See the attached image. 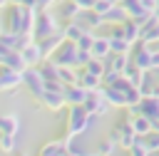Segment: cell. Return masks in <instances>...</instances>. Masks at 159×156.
I'll list each match as a JSON object with an SVG mask.
<instances>
[{
  "label": "cell",
  "instance_id": "1",
  "mask_svg": "<svg viewBox=\"0 0 159 156\" xmlns=\"http://www.w3.org/2000/svg\"><path fill=\"white\" fill-rule=\"evenodd\" d=\"M109 139H114V141H117V144H119L122 149H127V151H129V149L134 146V141H137L139 136L134 134V129H132V121L127 119V121H119V124H117V126L112 129Z\"/></svg>",
  "mask_w": 159,
  "mask_h": 156
},
{
  "label": "cell",
  "instance_id": "2",
  "mask_svg": "<svg viewBox=\"0 0 159 156\" xmlns=\"http://www.w3.org/2000/svg\"><path fill=\"white\" fill-rule=\"evenodd\" d=\"M77 42H72V40H65L62 45H60V50L52 54V62L57 64V67H75V62H77Z\"/></svg>",
  "mask_w": 159,
  "mask_h": 156
},
{
  "label": "cell",
  "instance_id": "3",
  "mask_svg": "<svg viewBox=\"0 0 159 156\" xmlns=\"http://www.w3.org/2000/svg\"><path fill=\"white\" fill-rule=\"evenodd\" d=\"M55 32H60L55 17H52L50 12H40L37 20H35V30H32V35H35L37 40H42V37H50V35H55Z\"/></svg>",
  "mask_w": 159,
  "mask_h": 156
},
{
  "label": "cell",
  "instance_id": "4",
  "mask_svg": "<svg viewBox=\"0 0 159 156\" xmlns=\"http://www.w3.org/2000/svg\"><path fill=\"white\" fill-rule=\"evenodd\" d=\"M22 82L32 89V94H35L37 99H42V94H45L47 84H45V79H42L40 69H35V67H25V69H22Z\"/></svg>",
  "mask_w": 159,
  "mask_h": 156
},
{
  "label": "cell",
  "instance_id": "5",
  "mask_svg": "<svg viewBox=\"0 0 159 156\" xmlns=\"http://www.w3.org/2000/svg\"><path fill=\"white\" fill-rule=\"evenodd\" d=\"M82 106H84L92 116H104V114H107V109H109V102H107V99L94 89V92H89V97H87V102H84Z\"/></svg>",
  "mask_w": 159,
  "mask_h": 156
},
{
  "label": "cell",
  "instance_id": "6",
  "mask_svg": "<svg viewBox=\"0 0 159 156\" xmlns=\"http://www.w3.org/2000/svg\"><path fill=\"white\" fill-rule=\"evenodd\" d=\"M62 94H65L67 104H84L87 97H89V89H84L82 84H65Z\"/></svg>",
  "mask_w": 159,
  "mask_h": 156
},
{
  "label": "cell",
  "instance_id": "7",
  "mask_svg": "<svg viewBox=\"0 0 159 156\" xmlns=\"http://www.w3.org/2000/svg\"><path fill=\"white\" fill-rule=\"evenodd\" d=\"M142 42H157L159 40V17L157 15H149V20L142 25V37H139Z\"/></svg>",
  "mask_w": 159,
  "mask_h": 156
},
{
  "label": "cell",
  "instance_id": "8",
  "mask_svg": "<svg viewBox=\"0 0 159 156\" xmlns=\"http://www.w3.org/2000/svg\"><path fill=\"white\" fill-rule=\"evenodd\" d=\"M132 64H137L142 72L152 69V52L147 50V42H142V45L134 50V54H132Z\"/></svg>",
  "mask_w": 159,
  "mask_h": 156
},
{
  "label": "cell",
  "instance_id": "9",
  "mask_svg": "<svg viewBox=\"0 0 159 156\" xmlns=\"http://www.w3.org/2000/svg\"><path fill=\"white\" fill-rule=\"evenodd\" d=\"M20 52H22L27 67H35V64H40V62L45 59V54H42V50H40V42H30V45H25Z\"/></svg>",
  "mask_w": 159,
  "mask_h": 156
},
{
  "label": "cell",
  "instance_id": "10",
  "mask_svg": "<svg viewBox=\"0 0 159 156\" xmlns=\"http://www.w3.org/2000/svg\"><path fill=\"white\" fill-rule=\"evenodd\" d=\"M42 102H45V106H47L50 111H62V106L67 104V102H65V94H62V92H55V89H45Z\"/></svg>",
  "mask_w": 159,
  "mask_h": 156
},
{
  "label": "cell",
  "instance_id": "11",
  "mask_svg": "<svg viewBox=\"0 0 159 156\" xmlns=\"http://www.w3.org/2000/svg\"><path fill=\"white\" fill-rule=\"evenodd\" d=\"M20 82H22V72L5 67V69H2V74H0V92H5V89H12V87H17Z\"/></svg>",
  "mask_w": 159,
  "mask_h": 156
},
{
  "label": "cell",
  "instance_id": "12",
  "mask_svg": "<svg viewBox=\"0 0 159 156\" xmlns=\"http://www.w3.org/2000/svg\"><path fill=\"white\" fill-rule=\"evenodd\" d=\"M122 37L134 45V42L142 37V25H139L137 20H124V22H122Z\"/></svg>",
  "mask_w": 159,
  "mask_h": 156
},
{
  "label": "cell",
  "instance_id": "13",
  "mask_svg": "<svg viewBox=\"0 0 159 156\" xmlns=\"http://www.w3.org/2000/svg\"><path fill=\"white\" fill-rule=\"evenodd\" d=\"M127 15H129V12H127V7H124V5H119V2H114V5H112L107 12H104V22L122 25V22L127 20Z\"/></svg>",
  "mask_w": 159,
  "mask_h": 156
},
{
  "label": "cell",
  "instance_id": "14",
  "mask_svg": "<svg viewBox=\"0 0 159 156\" xmlns=\"http://www.w3.org/2000/svg\"><path fill=\"white\" fill-rule=\"evenodd\" d=\"M109 45H112V52H124V54H129V50H132V42L122 37V30H112Z\"/></svg>",
  "mask_w": 159,
  "mask_h": 156
},
{
  "label": "cell",
  "instance_id": "15",
  "mask_svg": "<svg viewBox=\"0 0 159 156\" xmlns=\"http://www.w3.org/2000/svg\"><path fill=\"white\" fill-rule=\"evenodd\" d=\"M132 129H134L137 136H147V134L154 129V121H152L149 116H144V114H137V116L132 119Z\"/></svg>",
  "mask_w": 159,
  "mask_h": 156
},
{
  "label": "cell",
  "instance_id": "16",
  "mask_svg": "<svg viewBox=\"0 0 159 156\" xmlns=\"http://www.w3.org/2000/svg\"><path fill=\"white\" fill-rule=\"evenodd\" d=\"M89 52H92V57H99V59H104L107 54H112V45H109V37H97Z\"/></svg>",
  "mask_w": 159,
  "mask_h": 156
},
{
  "label": "cell",
  "instance_id": "17",
  "mask_svg": "<svg viewBox=\"0 0 159 156\" xmlns=\"http://www.w3.org/2000/svg\"><path fill=\"white\" fill-rule=\"evenodd\" d=\"M87 27L82 25V22H77V20H70V25H65L62 27V32H65V37L67 40H72V42H77L80 37H82V32H84Z\"/></svg>",
  "mask_w": 159,
  "mask_h": 156
},
{
  "label": "cell",
  "instance_id": "18",
  "mask_svg": "<svg viewBox=\"0 0 159 156\" xmlns=\"http://www.w3.org/2000/svg\"><path fill=\"white\" fill-rule=\"evenodd\" d=\"M77 84H82L84 89H89V92H94V89H99V84H102V77H97V74H92V72H82L80 74V82Z\"/></svg>",
  "mask_w": 159,
  "mask_h": 156
},
{
  "label": "cell",
  "instance_id": "19",
  "mask_svg": "<svg viewBox=\"0 0 159 156\" xmlns=\"http://www.w3.org/2000/svg\"><path fill=\"white\" fill-rule=\"evenodd\" d=\"M17 129H20V121H17V116H2L0 114V134H17Z\"/></svg>",
  "mask_w": 159,
  "mask_h": 156
},
{
  "label": "cell",
  "instance_id": "20",
  "mask_svg": "<svg viewBox=\"0 0 159 156\" xmlns=\"http://www.w3.org/2000/svg\"><path fill=\"white\" fill-rule=\"evenodd\" d=\"M65 154V141H50L40 149V156H62Z\"/></svg>",
  "mask_w": 159,
  "mask_h": 156
},
{
  "label": "cell",
  "instance_id": "21",
  "mask_svg": "<svg viewBox=\"0 0 159 156\" xmlns=\"http://www.w3.org/2000/svg\"><path fill=\"white\" fill-rule=\"evenodd\" d=\"M60 82L62 84H77L80 74L75 72V67H60Z\"/></svg>",
  "mask_w": 159,
  "mask_h": 156
},
{
  "label": "cell",
  "instance_id": "22",
  "mask_svg": "<svg viewBox=\"0 0 159 156\" xmlns=\"http://www.w3.org/2000/svg\"><path fill=\"white\" fill-rule=\"evenodd\" d=\"M80 12H82V7H80L75 0H65V2H62V15H65L67 20H77Z\"/></svg>",
  "mask_w": 159,
  "mask_h": 156
},
{
  "label": "cell",
  "instance_id": "23",
  "mask_svg": "<svg viewBox=\"0 0 159 156\" xmlns=\"http://www.w3.org/2000/svg\"><path fill=\"white\" fill-rule=\"evenodd\" d=\"M94 40H97V35H94L92 30H84V32H82V37L77 40V47H80V50H92Z\"/></svg>",
  "mask_w": 159,
  "mask_h": 156
},
{
  "label": "cell",
  "instance_id": "24",
  "mask_svg": "<svg viewBox=\"0 0 159 156\" xmlns=\"http://www.w3.org/2000/svg\"><path fill=\"white\" fill-rule=\"evenodd\" d=\"M142 139H144V144H147V149H149L152 154L159 151V131H157V129H152V131H149L147 136H142Z\"/></svg>",
  "mask_w": 159,
  "mask_h": 156
},
{
  "label": "cell",
  "instance_id": "25",
  "mask_svg": "<svg viewBox=\"0 0 159 156\" xmlns=\"http://www.w3.org/2000/svg\"><path fill=\"white\" fill-rule=\"evenodd\" d=\"M15 136H17V134H2V136H0V151H2V154L15 151Z\"/></svg>",
  "mask_w": 159,
  "mask_h": 156
},
{
  "label": "cell",
  "instance_id": "26",
  "mask_svg": "<svg viewBox=\"0 0 159 156\" xmlns=\"http://www.w3.org/2000/svg\"><path fill=\"white\" fill-rule=\"evenodd\" d=\"M117 146H119V144H117L114 139H107V141H102V144L97 146V151H94V154H99V156H112Z\"/></svg>",
  "mask_w": 159,
  "mask_h": 156
},
{
  "label": "cell",
  "instance_id": "27",
  "mask_svg": "<svg viewBox=\"0 0 159 156\" xmlns=\"http://www.w3.org/2000/svg\"><path fill=\"white\" fill-rule=\"evenodd\" d=\"M142 5H144L149 12H157V7H159V0H142Z\"/></svg>",
  "mask_w": 159,
  "mask_h": 156
},
{
  "label": "cell",
  "instance_id": "28",
  "mask_svg": "<svg viewBox=\"0 0 159 156\" xmlns=\"http://www.w3.org/2000/svg\"><path fill=\"white\" fill-rule=\"evenodd\" d=\"M75 2H77V5H80V7H82V10H92V7H94V2H97V0H75Z\"/></svg>",
  "mask_w": 159,
  "mask_h": 156
},
{
  "label": "cell",
  "instance_id": "29",
  "mask_svg": "<svg viewBox=\"0 0 159 156\" xmlns=\"http://www.w3.org/2000/svg\"><path fill=\"white\" fill-rule=\"evenodd\" d=\"M62 156H87L82 149H65V154Z\"/></svg>",
  "mask_w": 159,
  "mask_h": 156
},
{
  "label": "cell",
  "instance_id": "30",
  "mask_svg": "<svg viewBox=\"0 0 159 156\" xmlns=\"http://www.w3.org/2000/svg\"><path fill=\"white\" fill-rule=\"evenodd\" d=\"M52 2H57V0H37V5H40V7H50Z\"/></svg>",
  "mask_w": 159,
  "mask_h": 156
},
{
  "label": "cell",
  "instance_id": "31",
  "mask_svg": "<svg viewBox=\"0 0 159 156\" xmlns=\"http://www.w3.org/2000/svg\"><path fill=\"white\" fill-rule=\"evenodd\" d=\"M5 2H10V0H0V7H2V5H5Z\"/></svg>",
  "mask_w": 159,
  "mask_h": 156
},
{
  "label": "cell",
  "instance_id": "32",
  "mask_svg": "<svg viewBox=\"0 0 159 156\" xmlns=\"http://www.w3.org/2000/svg\"><path fill=\"white\" fill-rule=\"evenodd\" d=\"M0 35H2V25H0Z\"/></svg>",
  "mask_w": 159,
  "mask_h": 156
},
{
  "label": "cell",
  "instance_id": "33",
  "mask_svg": "<svg viewBox=\"0 0 159 156\" xmlns=\"http://www.w3.org/2000/svg\"><path fill=\"white\" fill-rule=\"evenodd\" d=\"M20 156H30V154H20Z\"/></svg>",
  "mask_w": 159,
  "mask_h": 156
},
{
  "label": "cell",
  "instance_id": "34",
  "mask_svg": "<svg viewBox=\"0 0 159 156\" xmlns=\"http://www.w3.org/2000/svg\"><path fill=\"white\" fill-rule=\"evenodd\" d=\"M114 2H122V0H114Z\"/></svg>",
  "mask_w": 159,
  "mask_h": 156
}]
</instances>
